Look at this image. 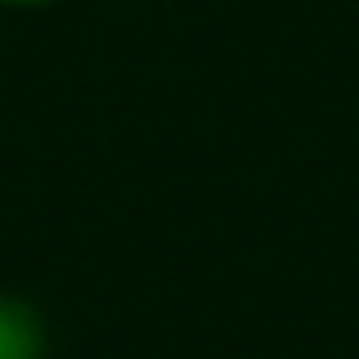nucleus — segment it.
Wrapping results in <instances>:
<instances>
[{
	"label": "nucleus",
	"instance_id": "f03ea898",
	"mask_svg": "<svg viewBox=\"0 0 359 359\" xmlns=\"http://www.w3.org/2000/svg\"><path fill=\"white\" fill-rule=\"evenodd\" d=\"M6 11H40V6H55V0H0Z\"/></svg>",
	"mask_w": 359,
	"mask_h": 359
},
{
	"label": "nucleus",
	"instance_id": "f257e3e1",
	"mask_svg": "<svg viewBox=\"0 0 359 359\" xmlns=\"http://www.w3.org/2000/svg\"><path fill=\"white\" fill-rule=\"evenodd\" d=\"M0 359H50L45 310L15 290H0Z\"/></svg>",
	"mask_w": 359,
	"mask_h": 359
}]
</instances>
